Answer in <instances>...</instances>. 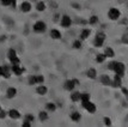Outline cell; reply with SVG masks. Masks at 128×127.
<instances>
[{
  "mask_svg": "<svg viewBox=\"0 0 128 127\" xmlns=\"http://www.w3.org/2000/svg\"><path fill=\"white\" fill-rule=\"evenodd\" d=\"M80 117H82V116H80V114H79L78 111H74V113L71 114V119H72L73 121H79Z\"/></svg>",
  "mask_w": 128,
  "mask_h": 127,
  "instance_id": "17",
  "label": "cell"
},
{
  "mask_svg": "<svg viewBox=\"0 0 128 127\" xmlns=\"http://www.w3.org/2000/svg\"><path fill=\"white\" fill-rule=\"evenodd\" d=\"M10 5L14 7V5H16V0H10Z\"/></svg>",
  "mask_w": 128,
  "mask_h": 127,
  "instance_id": "35",
  "label": "cell"
},
{
  "mask_svg": "<svg viewBox=\"0 0 128 127\" xmlns=\"http://www.w3.org/2000/svg\"><path fill=\"white\" fill-rule=\"evenodd\" d=\"M30 126H31V122H29V121H25L23 123V127H30Z\"/></svg>",
  "mask_w": 128,
  "mask_h": 127,
  "instance_id": "33",
  "label": "cell"
},
{
  "mask_svg": "<svg viewBox=\"0 0 128 127\" xmlns=\"http://www.w3.org/2000/svg\"><path fill=\"white\" fill-rule=\"evenodd\" d=\"M71 98H72L73 102H78L79 99H80V92H73Z\"/></svg>",
  "mask_w": 128,
  "mask_h": 127,
  "instance_id": "20",
  "label": "cell"
},
{
  "mask_svg": "<svg viewBox=\"0 0 128 127\" xmlns=\"http://www.w3.org/2000/svg\"><path fill=\"white\" fill-rule=\"evenodd\" d=\"M73 47H74V48H80V47H82V42H80V41H78V40H77V41H74Z\"/></svg>",
  "mask_w": 128,
  "mask_h": 127,
  "instance_id": "27",
  "label": "cell"
},
{
  "mask_svg": "<svg viewBox=\"0 0 128 127\" xmlns=\"http://www.w3.org/2000/svg\"><path fill=\"white\" fill-rule=\"evenodd\" d=\"M76 85H78V80L77 79H72V80H67L66 83H65V89L68 90V91H71L74 89Z\"/></svg>",
  "mask_w": 128,
  "mask_h": 127,
  "instance_id": "6",
  "label": "cell"
},
{
  "mask_svg": "<svg viewBox=\"0 0 128 127\" xmlns=\"http://www.w3.org/2000/svg\"><path fill=\"white\" fill-rule=\"evenodd\" d=\"M122 92H123L124 95H127V89H124V88H123V89H122Z\"/></svg>",
  "mask_w": 128,
  "mask_h": 127,
  "instance_id": "36",
  "label": "cell"
},
{
  "mask_svg": "<svg viewBox=\"0 0 128 127\" xmlns=\"http://www.w3.org/2000/svg\"><path fill=\"white\" fill-rule=\"evenodd\" d=\"M50 36H52V39H55V40L61 39V34H60L59 30H56V29H53V30L50 31Z\"/></svg>",
  "mask_w": 128,
  "mask_h": 127,
  "instance_id": "10",
  "label": "cell"
},
{
  "mask_svg": "<svg viewBox=\"0 0 128 127\" xmlns=\"http://www.w3.org/2000/svg\"><path fill=\"white\" fill-rule=\"evenodd\" d=\"M36 91H37V94H40V95H44V94H47V88L43 86V85H41V86L37 88Z\"/></svg>",
  "mask_w": 128,
  "mask_h": 127,
  "instance_id": "19",
  "label": "cell"
},
{
  "mask_svg": "<svg viewBox=\"0 0 128 127\" xmlns=\"http://www.w3.org/2000/svg\"><path fill=\"white\" fill-rule=\"evenodd\" d=\"M29 84H30V85L36 84V79H35V77H30V78H29Z\"/></svg>",
  "mask_w": 128,
  "mask_h": 127,
  "instance_id": "30",
  "label": "cell"
},
{
  "mask_svg": "<svg viewBox=\"0 0 128 127\" xmlns=\"http://www.w3.org/2000/svg\"><path fill=\"white\" fill-rule=\"evenodd\" d=\"M90 36V30L89 29H84L83 31H82V34H80V37L83 40H85V39H88Z\"/></svg>",
  "mask_w": 128,
  "mask_h": 127,
  "instance_id": "18",
  "label": "cell"
},
{
  "mask_svg": "<svg viewBox=\"0 0 128 127\" xmlns=\"http://www.w3.org/2000/svg\"><path fill=\"white\" fill-rule=\"evenodd\" d=\"M17 94V90L14 88H8L7 89V97L8 98H13Z\"/></svg>",
  "mask_w": 128,
  "mask_h": 127,
  "instance_id": "14",
  "label": "cell"
},
{
  "mask_svg": "<svg viewBox=\"0 0 128 127\" xmlns=\"http://www.w3.org/2000/svg\"><path fill=\"white\" fill-rule=\"evenodd\" d=\"M88 77L91 78V79H95V78L97 77V73H96L95 68H90L89 71H88Z\"/></svg>",
  "mask_w": 128,
  "mask_h": 127,
  "instance_id": "16",
  "label": "cell"
},
{
  "mask_svg": "<svg viewBox=\"0 0 128 127\" xmlns=\"http://www.w3.org/2000/svg\"><path fill=\"white\" fill-rule=\"evenodd\" d=\"M25 121H29V122H32L34 121V115H26L25 116Z\"/></svg>",
  "mask_w": 128,
  "mask_h": 127,
  "instance_id": "29",
  "label": "cell"
},
{
  "mask_svg": "<svg viewBox=\"0 0 128 127\" xmlns=\"http://www.w3.org/2000/svg\"><path fill=\"white\" fill-rule=\"evenodd\" d=\"M2 6H8L10 5V0H2Z\"/></svg>",
  "mask_w": 128,
  "mask_h": 127,
  "instance_id": "32",
  "label": "cell"
},
{
  "mask_svg": "<svg viewBox=\"0 0 128 127\" xmlns=\"http://www.w3.org/2000/svg\"><path fill=\"white\" fill-rule=\"evenodd\" d=\"M38 116H40V120H41V121H46V120L48 119V115H47L46 111H41Z\"/></svg>",
  "mask_w": 128,
  "mask_h": 127,
  "instance_id": "23",
  "label": "cell"
},
{
  "mask_svg": "<svg viewBox=\"0 0 128 127\" xmlns=\"http://www.w3.org/2000/svg\"><path fill=\"white\" fill-rule=\"evenodd\" d=\"M0 1H2V0H0Z\"/></svg>",
  "mask_w": 128,
  "mask_h": 127,
  "instance_id": "39",
  "label": "cell"
},
{
  "mask_svg": "<svg viewBox=\"0 0 128 127\" xmlns=\"http://www.w3.org/2000/svg\"><path fill=\"white\" fill-rule=\"evenodd\" d=\"M108 16H109L110 19L116 21V19H118V17H120V11L117 9H110L109 12H108Z\"/></svg>",
  "mask_w": 128,
  "mask_h": 127,
  "instance_id": "4",
  "label": "cell"
},
{
  "mask_svg": "<svg viewBox=\"0 0 128 127\" xmlns=\"http://www.w3.org/2000/svg\"><path fill=\"white\" fill-rule=\"evenodd\" d=\"M36 9H37V11H43L46 9V5L43 1H40V3H37V6H36Z\"/></svg>",
  "mask_w": 128,
  "mask_h": 127,
  "instance_id": "22",
  "label": "cell"
},
{
  "mask_svg": "<svg viewBox=\"0 0 128 127\" xmlns=\"http://www.w3.org/2000/svg\"><path fill=\"white\" fill-rule=\"evenodd\" d=\"M104 121H106V126H110V125H112V122H110V119H109V117H104Z\"/></svg>",
  "mask_w": 128,
  "mask_h": 127,
  "instance_id": "31",
  "label": "cell"
},
{
  "mask_svg": "<svg viewBox=\"0 0 128 127\" xmlns=\"http://www.w3.org/2000/svg\"><path fill=\"white\" fill-rule=\"evenodd\" d=\"M108 68L109 70H112V71L116 72L117 76H120V77H123V74H124V70H126V67L123 65L122 62H117V61H112L110 62L109 65H108Z\"/></svg>",
  "mask_w": 128,
  "mask_h": 127,
  "instance_id": "1",
  "label": "cell"
},
{
  "mask_svg": "<svg viewBox=\"0 0 128 127\" xmlns=\"http://www.w3.org/2000/svg\"><path fill=\"white\" fill-rule=\"evenodd\" d=\"M100 82L104 84V85H110V83H112V80H110L109 76H106V74H104V76L100 77Z\"/></svg>",
  "mask_w": 128,
  "mask_h": 127,
  "instance_id": "15",
  "label": "cell"
},
{
  "mask_svg": "<svg viewBox=\"0 0 128 127\" xmlns=\"http://www.w3.org/2000/svg\"><path fill=\"white\" fill-rule=\"evenodd\" d=\"M104 40H106V35H104V34L103 33L97 34V36H96V39H95V42H94L95 47H102Z\"/></svg>",
  "mask_w": 128,
  "mask_h": 127,
  "instance_id": "3",
  "label": "cell"
},
{
  "mask_svg": "<svg viewBox=\"0 0 128 127\" xmlns=\"http://www.w3.org/2000/svg\"><path fill=\"white\" fill-rule=\"evenodd\" d=\"M35 79H36V83H40V84H42L43 82H44V78H43V76H36V77H35Z\"/></svg>",
  "mask_w": 128,
  "mask_h": 127,
  "instance_id": "26",
  "label": "cell"
},
{
  "mask_svg": "<svg viewBox=\"0 0 128 127\" xmlns=\"http://www.w3.org/2000/svg\"><path fill=\"white\" fill-rule=\"evenodd\" d=\"M11 71L16 74V76H20L23 73V71H24V68H22V67H19V65H12V68Z\"/></svg>",
  "mask_w": 128,
  "mask_h": 127,
  "instance_id": "8",
  "label": "cell"
},
{
  "mask_svg": "<svg viewBox=\"0 0 128 127\" xmlns=\"http://www.w3.org/2000/svg\"><path fill=\"white\" fill-rule=\"evenodd\" d=\"M61 25L64 28H68L71 25V18L68 16H62L61 18Z\"/></svg>",
  "mask_w": 128,
  "mask_h": 127,
  "instance_id": "7",
  "label": "cell"
},
{
  "mask_svg": "<svg viewBox=\"0 0 128 127\" xmlns=\"http://www.w3.org/2000/svg\"><path fill=\"white\" fill-rule=\"evenodd\" d=\"M0 76H2V67L0 66Z\"/></svg>",
  "mask_w": 128,
  "mask_h": 127,
  "instance_id": "37",
  "label": "cell"
},
{
  "mask_svg": "<svg viewBox=\"0 0 128 127\" xmlns=\"http://www.w3.org/2000/svg\"><path fill=\"white\" fill-rule=\"evenodd\" d=\"M106 56L104 55V54H100V55H97V58H96V61L97 62H103V61L106 60Z\"/></svg>",
  "mask_w": 128,
  "mask_h": 127,
  "instance_id": "24",
  "label": "cell"
},
{
  "mask_svg": "<svg viewBox=\"0 0 128 127\" xmlns=\"http://www.w3.org/2000/svg\"><path fill=\"white\" fill-rule=\"evenodd\" d=\"M8 115L11 119H19L20 117V114H19V111L16 110V109H11V110L8 111Z\"/></svg>",
  "mask_w": 128,
  "mask_h": 127,
  "instance_id": "11",
  "label": "cell"
},
{
  "mask_svg": "<svg viewBox=\"0 0 128 127\" xmlns=\"http://www.w3.org/2000/svg\"><path fill=\"white\" fill-rule=\"evenodd\" d=\"M104 55L112 58V56L115 55V54H114V50H112V48H109V47H108V48H106V53H104Z\"/></svg>",
  "mask_w": 128,
  "mask_h": 127,
  "instance_id": "21",
  "label": "cell"
},
{
  "mask_svg": "<svg viewBox=\"0 0 128 127\" xmlns=\"http://www.w3.org/2000/svg\"><path fill=\"white\" fill-rule=\"evenodd\" d=\"M5 116H6V113H5V111L0 110V119H4Z\"/></svg>",
  "mask_w": 128,
  "mask_h": 127,
  "instance_id": "34",
  "label": "cell"
},
{
  "mask_svg": "<svg viewBox=\"0 0 128 127\" xmlns=\"http://www.w3.org/2000/svg\"><path fill=\"white\" fill-rule=\"evenodd\" d=\"M2 76L5 78H10L11 77V70H10V67L8 66H2Z\"/></svg>",
  "mask_w": 128,
  "mask_h": 127,
  "instance_id": "12",
  "label": "cell"
},
{
  "mask_svg": "<svg viewBox=\"0 0 128 127\" xmlns=\"http://www.w3.org/2000/svg\"><path fill=\"white\" fill-rule=\"evenodd\" d=\"M97 21H98V18L96 16H92L90 18V24H95V23H97Z\"/></svg>",
  "mask_w": 128,
  "mask_h": 127,
  "instance_id": "28",
  "label": "cell"
},
{
  "mask_svg": "<svg viewBox=\"0 0 128 127\" xmlns=\"http://www.w3.org/2000/svg\"><path fill=\"white\" fill-rule=\"evenodd\" d=\"M110 85H112L114 88H118V86H121V77L120 76H115V79H114V82L110 83Z\"/></svg>",
  "mask_w": 128,
  "mask_h": 127,
  "instance_id": "13",
  "label": "cell"
},
{
  "mask_svg": "<svg viewBox=\"0 0 128 127\" xmlns=\"http://www.w3.org/2000/svg\"><path fill=\"white\" fill-rule=\"evenodd\" d=\"M34 30L36 31V33H43L46 30V24L43 22H36L35 23V25H34Z\"/></svg>",
  "mask_w": 128,
  "mask_h": 127,
  "instance_id": "5",
  "label": "cell"
},
{
  "mask_svg": "<svg viewBox=\"0 0 128 127\" xmlns=\"http://www.w3.org/2000/svg\"><path fill=\"white\" fill-rule=\"evenodd\" d=\"M20 10H22L23 12H29L30 10H31V5H30V3L24 1L22 5H20Z\"/></svg>",
  "mask_w": 128,
  "mask_h": 127,
  "instance_id": "9",
  "label": "cell"
},
{
  "mask_svg": "<svg viewBox=\"0 0 128 127\" xmlns=\"http://www.w3.org/2000/svg\"><path fill=\"white\" fill-rule=\"evenodd\" d=\"M0 110H1V108H0Z\"/></svg>",
  "mask_w": 128,
  "mask_h": 127,
  "instance_id": "38",
  "label": "cell"
},
{
  "mask_svg": "<svg viewBox=\"0 0 128 127\" xmlns=\"http://www.w3.org/2000/svg\"><path fill=\"white\" fill-rule=\"evenodd\" d=\"M82 104H83L84 108L89 111V113H91V114H94L96 111V105L94 104L92 102H90V99H88V101H82Z\"/></svg>",
  "mask_w": 128,
  "mask_h": 127,
  "instance_id": "2",
  "label": "cell"
},
{
  "mask_svg": "<svg viewBox=\"0 0 128 127\" xmlns=\"http://www.w3.org/2000/svg\"><path fill=\"white\" fill-rule=\"evenodd\" d=\"M55 108H56V105L54 104V103H48V104H47V109L50 110V111H54L55 110Z\"/></svg>",
  "mask_w": 128,
  "mask_h": 127,
  "instance_id": "25",
  "label": "cell"
}]
</instances>
